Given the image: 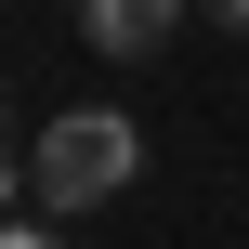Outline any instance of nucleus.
Listing matches in <instances>:
<instances>
[{
    "label": "nucleus",
    "mask_w": 249,
    "mask_h": 249,
    "mask_svg": "<svg viewBox=\"0 0 249 249\" xmlns=\"http://www.w3.org/2000/svg\"><path fill=\"white\" fill-rule=\"evenodd\" d=\"M0 249H66V236H53V223H13V236H0Z\"/></svg>",
    "instance_id": "4"
},
{
    "label": "nucleus",
    "mask_w": 249,
    "mask_h": 249,
    "mask_svg": "<svg viewBox=\"0 0 249 249\" xmlns=\"http://www.w3.org/2000/svg\"><path fill=\"white\" fill-rule=\"evenodd\" d=\"M171 26H184V0H79V39H92L105 66H144V53H171Z\"/></svg>",
    "instance_id": "2"
},
{
    "label": "nucleus",
    "mask_w": 249,
    "mask_h": 249,
    "mask_svg": "<svg viewBox=\"0 0 249 249\" xmlns=\"http://www.w3.org/2000/svg\"><path fill=\"white\" fill-rule=\"evenodd\" d=\"M131 171H144V131H131L118 105H79V118H53V131L26 144V210H53V223H66V210H105Z\"/></svg>",
    "instance_id": "1"
},
{
    "label": "nucleus",
    "mask_w": 249,
    "mask_h": 249,
    "mask_svg": "<svg viewBox=\"0 0 249 249\" xmlns=\"http://www.w3.org/2000/svg\"><path fill=\"white\" fill-rule=\"evenodd\" d=\"M197 13H210V26H223V39H249V0H197Z\"/></svg>",
    "instance_id": "3"
}]
</instances>
